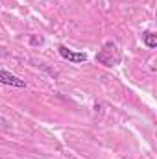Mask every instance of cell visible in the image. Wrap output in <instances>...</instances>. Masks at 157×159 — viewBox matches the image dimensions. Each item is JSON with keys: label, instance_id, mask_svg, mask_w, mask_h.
Masks as SVG:
<instances>
[{"label": "cell", "instance_id": "obj_1", "mask_svg": "<svg viewBox=\"0 0 157 159\" xmlns=\"http://www.w3.org/2000/svg\"><path fill=\"white\" fill-rule=\"evenodd\" d=\"M120 59H122V56H120L115 43H105L104 48L96 54V61L105 65V67H115V65L120 63Z\"/></svg>", "mask_w": 157, "mask_h": 159}, {"label": "cell", "instance_id": "obj_2", "mask_svg": "<svg viewBox=\"0 0 157 159\" xmlns=\"http://www.w3.org/2000/svg\"><path fill=\"white\" fill-rule=\"evenodd\" d=\"M57 52H59V56L63 59H67L70 63H83V61H87V54L85 52H74V50H70L65 44H59L57 46Z\"/></svg>", "mask_w": 157, "mask_h": 159}, {"label": "cell", "instance_id": "obj_3", "mask_svg": "<svg viewBox=\"0 0 157 159\" xmlns=\"http://www.w3.org/2000/svg\"><path fill=\"white\" fill-rule=\"evenodd\" d=\"M0 83L11 85V87H19V89H24V87H26V81H24V80H20L19 76L7 72V70H4V69H0Z\"/></svg>", "mask_w": 157, "mask_h": 159}, {"label": "cell", "instance_id": "obj_4", "mask_svg": "<svg viewBox=\"0 0 157 159\" xmlns=\"http://www.w3.org/2000/svg\"><path fill=\"white\" fill-rule=\"evenodd\" d=\"M142 41H144V44L148 48H155L157 46V35L154 32H144L142 34Z\"/></svg>", "mask_w": 157, "mask_h": 159}, {"label": "cell", "instance_id": "obj_5", "mask_svg": "<svg viewBox=\"0 0 157 159\" xmlns=\"http://www.w3.org/2000/svg\"><path fill=\"white\" fill-rule=\"evenodd\" d=\"M30 43H32V44H41V43H43V37H35V35H32V37H30Z\"/></svg>", "mask_w": 157, "mask_h": 159}]
</instances>
